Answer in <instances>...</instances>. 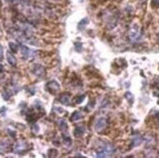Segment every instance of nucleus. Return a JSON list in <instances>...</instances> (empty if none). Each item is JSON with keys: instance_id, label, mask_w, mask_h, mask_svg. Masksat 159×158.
<instances>
[{"instance_id": "f257e3e1", "label": "nucleus", "mask_w": 159, "mask_h": 158, "mask_svg": "<svg viewBox=\"0 0 159 158\" xmlns=\"http://www.w3.org/2000/svg\"><path fill=\"white\" fill-rule=\"evenodd\" d=\"M21 53H22V56L24 57V59H28L34 57V52L31 51V50L26 46H21Z\"/></svg>"}, {"instance_id": "f03ea898", "label": "nucleus", "mask_w": 159, "mask_h": 158, "mask_svg": "<svg viewBox=\"0 0 159 158\" xmlns=\"http://www.w3.org/2000/svg\"><path fill=\"white\" fill-rule=\"evenodd\" d=\"M111 151H112V148H110L108 145H106L101 150L98 151V157H106L108 155L110 154Z\"/></svg>"}, {"instance_id": "7ed1b4c3", "label": "nucleus", "mask_w": 159, "mask_h": 158, "mask_svg": "<svg viewBox=\"0 0 159 158\" xmlns=\"http://www.w3.org/2000/svg\"><path fill=\"white\" fill-rule=\"evenodd\" d=\"M48 88L51 93H57L60 90V85H59L56 81H52V82H50V83H48Z\"/></svg>"}, {"instance_id": "20e7f679", "label": "nucleus", "mask_w": 159, "mask_h": 158, "mask_svg": "<svg viewBox=\"0 0 159 158\" xmlns=\"http://www.w3.org/2000/svg\"><path fill=\"white\" fill-rule=\"evenodd\" d=\"M129 34H130V37L132 38V39L135 40L136 38L139 36V34H140V32H139V26H132Z\"/></svg>"}, {"instance_id": "39448f33", "label": "nucleus", "mask_w": 159, "mask_h": 158, "mask_svg": "<svg viewBox=\"0 0 159 158\" xmlns=\"http://www.w3.org/2000/svg\"><path fill=\"white\" fill-rule=\"evenodd\" d=\"M106 124V119H104V118L98 119V121L96 123V130H97V131H101L102 129H104V128Z\"/></svg>"}, {"instance_id": "423d86ee", "label": "nucleus", "mask_w": 159, "mask_h": 158, "mask_svg": "<svg viewBox=\"0 0 159 158\" xmlns=\"http://www.w3.org/2000/svg\"><path fill=\"white\" fill-rule=\"evenodd\" d=\"M84 132H85V127L82 125H79L74 130V135H75V137H81L83 136Z\"/></svg>"}, {"instance_id": "0eeeda50", "label": "nucleus", "mask_w": 159, "mask_h": 158, "mask_svg": "<svg viewBox=\"0 0 159 158\" xmlns=\"http://www.w3.org/2000/svg\"><path fill=\"white\" fill-rule=\"evenodd\" d=\"M33 73L36 75V76L38 77H41L43 75L45 74V70H44V67L41 65H39V69H37V66H35L34 70H33Z\"/></svg>"}, {"instance_id": "6e6552de", "label": "nucleus", "mask_w": 159, "mask_h": 158, "mask_svg": "<svg viewBox=\"0 0 159 158\" xmlns=\"http://www.w3.org/2000/svg\"><path fill=\"white\" fill-rule=\"evenodd\" d=\"M7 61H8V63H10L11 65H16V63H17V59H16V58L14 56H13L12 54H11L10 52H8L7 53Z\"/></svg>"}, {"instance_id": "1a4fd4ad", "label": "nucleus", "mask_w": 159, "mask_h": 158, "mask_svg": "<svg viewBox=\"0 0 159 158\" xmlns=\"http://www.w3.org/2000/svg\"><path fill=\"white\" fill-rule=\"evenodd\" d=\"M60 100H61V102L63 104H69V96L67 95V94H63L62 96L60 97Z\"/></svg>"}, {"instance_id": "9d476101", "label": "nucleus", "mask_w": 159, "mask_h": 158, "mask_svg": "<svg viewBox=\"0 0 159 158\" xmlns=\"http://www.w3.org/2000/svg\"><path fill=\"white\" fill-rule=\"evenodd\" d=\"M81 117H82V114H81L80 113V112H79V111H75V112H74V113L73 114H72V120H79V119H81Z\"/></svg>"}, {"instance_id": "9b49d317", "label": "nucleus", "mask_w": 159, "mask_h": 158, "mask_svg": "<svg viewBox=\"0 0 159 158\" xmlns=\"http://www.w3.org/2000/svg\"><path fill=\"white\" fill-rule=\"evenodd\" d=\"M9 45H10V49L12 50V51L14 52V53H16V52L18 51V46L15 44V43H10Z\"/></svg>"}, {"instance_id": "f8f14e48", "label": "nucleus", "mask_w": 159, "mask_h": 158, "mask_svg": "<svg viewBox=\"0 0 159 158\" xmlns=\"http://www.w3.org/2000/svg\"><path fill=\"white\" fill-rule=\"evenodd\" d=\"M84 98H85V96H80V97H79L78 99H76V102H77V104H79V102H81V100H84Z\"/></svg>"}, {"instance_id": "ddd939ff", "label": "nucleus", "mask_w": 159, "mask_h": 158, "mask_svg": "<svg viewBox=\"0 0 159 158\" xmlns=\"http://www.w3.org/2000/svg\"><path fill=\"white\" fill-rule=\"evenodd\" d=\"M2 55H3V50H2V47H1V45H0V59L2 58Z\"/></svg>"}]
</instances>
